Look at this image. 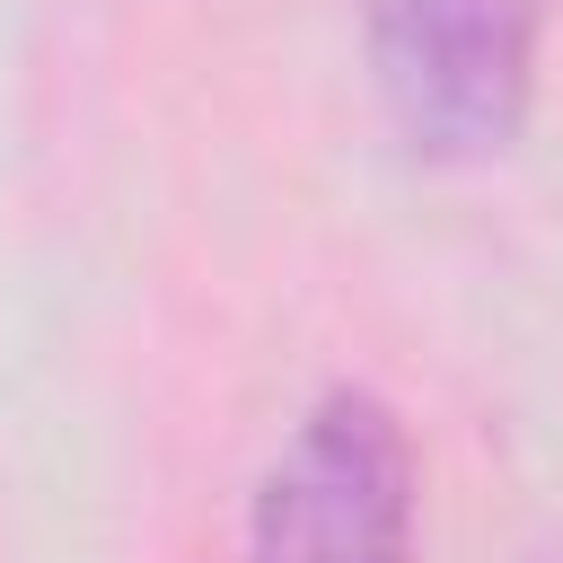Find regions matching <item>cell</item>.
I'll return each instance as SVG.
<instances>
[{
    "instance_id": "obj_1",
    "label": "cell",
    "mask_w": 563,
    "mask_h": 563,
    "mask_svg": "<svg viewBox=\"0 0 563 563\" xmlns=\"http://www.w3.org/2000/svg\"><path fill=\"white\" fill-rule=\"evenodd\" d=\"M369 70L422 158H501L537 88V0H361Z\"/></svg>"
},
{
    "instance_id": "obj_2",
    "label": "cell",
    "mask_w": 563,
    "mask_h": 563,
    "mask_svg": "<svg viewBox=\"0 0 563 563\" xmlns=\"http://www.w3.org/2000/svg\"><path fill=\"white\" fill-rule=\"evenodd\" d=\"M246 563H413V449L369 387L317 396L264 466Z\"/></svg>"
}]
</instances>
